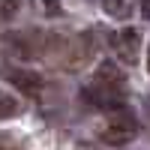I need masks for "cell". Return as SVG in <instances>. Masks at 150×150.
Masks as SVG:
<instances>
[{
	"label": "cell",
	"instance_id": "obj_1",
	"mask_svg": "<svg viewBox=\"0 0 150 150\" xmlns=\"http://www.w3.org/2000/svg\"><path fill=\"white\" fill-rule=\"evenodd\" d=\"M138 132V123H135V117L129 114V111H111L108 123L102 126V141L105 144H126L132 135Z\"/></svg>",
	"mask_w": 150,
	"mask_h": 150
},
{
	"label": "cell",
	"instance_id": "obj_2",
	"mask_svg": "<svg viewBox=\"0 0 150 150\" xmlns=\"http://www.w3.org/2000/svg\"><path fill=\"white\" fill-rule=\"evenodd\" d=\"M84 99L90 105L102 108V111H120L123 105H126V96L120 93V87H105V84H99V81L84 90Z\"/></svg>",
	"mask_w": 150,
	"mask_h": 150
},
{
	"label": "cell",
	"instance_id": "obj_3",
	"mask_svg": "<svg viewBox=\"0 0 150 150\" xmlns=\"http://www.w3.org/2000/svg\"><path fill=\"white\" fill-rule=\"evenodd\" d=\"M111 45H114V51H117V57L123 60V63H135L138 60V51H141V33L135 30V27H123V30H117L114 36H111Z\"/></svg>",
	"mask_w": 150,
	"mask_h": 150
},
{
	"label": "cell",
	"instance_id": "obj_4",
	"mask_svg": "<svg viewBox=\"0 0 150 150\" xmlns=\"http://www.w3.org/2000/svg\"><path fill=\"white\" fill-rule=\"evenodd\" d=\"M3 72V78L15 87V90H21V93H27V96H36L42 90V78L36 75L33 69H21V66H3L0 69Z\"/></svg>",
	"mask_w": 150,
	"mask_h": 150
},
{
	"label": "cell",
	"instance_id": "obj_5",
	"mask_svg": "<svg viewBox=\"0 0 150 150\" xmlns=\"http://www.w3.org/2000/svg\"><path fill=\"white\" fill-rule=\"evenodd\" d=\"M123 78H126V75H123V69L114 66V63H108V60L96 69V81L105 84V87H123Z\"/></svg>",
	"mask_w": 150,
	"mask_h": 150
},
{
	"label": "cell",
	"instance_id": "obj_6",
	"mask_svg": "<svg viewBox=\"0 0 150 150\" xmlns=\"http://www.w3.org/2000/svg\"><path fill=\"white\" fill-rule=\"evenodd\" d=\"M102 9L111 18H126L132 12V0H102Z\"/></svg>",
	"mask_w": 150,
	"mask_h": 150
},
{
	"label": "cell",
	"instance_id": "obj_7",
	"mask_svg": "<svg viewBox=\"0 0 150 150\" xmlns=\"http://www.w3.org/2000/svg\"><path fill=\"white\" fill-rule=\"evenodd\" d=\"M18 114V102L12 99L9 93H0V120H9Z\"/></svg>",
	"mask_w": 150,
	"mask_h": 150
},
{
	"label": "cell",
	"instance_id": "obj_8",
	"mask_svg": "<svg viewBox=\"0 0 150 150\" xmlns=\"http://www.w3.org/2000/svg\"><path fill=\"white\" fill-rule=\"evenodd\" d=\"M0 150H21V141H15V135L0 132Z\"/></svg>",
	"mask_w": 150,
	"mask_h": 150
},
{
	"label": "cell",
	"instance_id": "obj_9",
	"mask_svg": "<svg viewBox=\"0 0 150 150\" xmlns=\"http://www.w3.org/2000/svg\"><path fill=\"white\" fill-rule=\"evenodd\" d=\"M15 9H18V0H0V18L15 15Z\"/></svg>",
	"mask_w": 150,
	"mask_h": 150
},
{
	"label": "cell",
	"instance_id": "obj_10",
	"mask_svg": "<svg viewBox=\"0 0 150 150\" xmlns=\"http://www.w3.org/2000/svg\"><path fill=\"white\" fill-rule=\"evenodd\" d=\"M72 150H96V147H93V144H75Z\"/></svg>",
	"mask_w": 150,
	"mask_h": 150
},
{
	"label": "cell",
	"instance_id": "obj_11",
	"mask_svg": "<svg viewBox=\"0 0 150 150\" xmlns=\"http://www.w3.org/2000/svg\"><path fill=\"white\" fill-rule=\"evenodd\" d=\"M42 3H45V6H48V9H54V6H57V3H60V0H42Z\"/></svg>",
	"mask_w": 150,
	"mask_h": 150
}]
</instances>
